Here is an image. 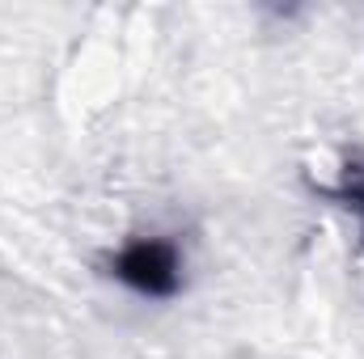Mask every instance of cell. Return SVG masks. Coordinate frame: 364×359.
Listing matches in <instances>:
<instances>
[{"label":"cell","mask_w":364,"mask_h":359,"mask_svg":"<svg viewBox=\"0 0 364 359\" xmlns=\"http://www.w3.org/2000/svg\"><path fill=\"white\" fill-rule=\"evenodd\" d=\"M106 275L140 300H174L186 287V254L166 233H136L114 245Z\"/></svg>","instance_id":"6da1fadb"}]
</instances>
